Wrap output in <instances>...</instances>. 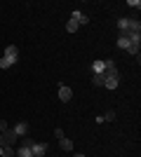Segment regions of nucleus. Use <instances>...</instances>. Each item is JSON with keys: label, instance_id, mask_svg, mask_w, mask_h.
Wrapping results in <instances>:
<instances>
[{"label": "nucleus", "instance_id": "2eb2a0df", "mask_svg": "<svg viewBox=\"0 0 141 157\" xmlns=\"http://www.w3.org/2000/svg\"><path fill=\"white\" fill-rule=\"evenodd\" d=\"M92 85L94 87H104V75H94L92 73Z\"/></svg>", "mask_w": 141, "mask_h": 157}, {"label": "nucleus", "instance_id": "9b49d317", "mask_svg": "<svg viewBox=\"0 0 141 157\" xmlns=\"http://www.w3.org/2000/svg\"><path fill=\"white\" fill-rule=\"evenodd\" d=\"M17 157H33V152H31V145H21L19 150H17Z\"/></svg>", "mask_w": 141, "mask_h": 157}, {"label": "nucleus", "instance_id": "f8f14e48", "mask_svg": "<svg viewBox=\"0 0 141 157\" xmlns=\"http://www.w3.org/2000/svg\"><path fill=\"white\" fill-rule=\"evenodd\" d=\"M129 45H132V42H129V40L125 38V35H120V38H118V47H120V49H125V52H127V49H129Z\"/></svg>", "mask_w": 141, "mask_h": 157}, {"label": "nucleus", "instance_id": "f257e3e1", "mask_svg": "<svg viewBox=\"0 0 141 157\" xmlns=\"http://www.w3.org/2000/svg\"><path fill=\"white\" fill-rule=\"evenodd\" d=\"M17 59H19V47L17 45H7L5 54H2V59H0V68H2V71L12 68V66L17 63Z\"/></svg>", "mask_w": 141, "mask_h": 157}, {"label": "nucleus", "instance_id": "0eeeda50", "mask_svg": "<svg viewBox=\"0 0 141 157\" xmlns=\"http://www.w3.org/2000/svg\"><path fill=\"white\" fill-rule=\"evenodd\" d=\"M118 82H120V78H104V87L106 89H118Z\"/></svg>", "mask_w": 141, "mask_h": 157}, {"label": "nucleus", "instance_id": "20e7f679", "mask_svg": "<svg viewBox=\"0 0 141 157\" xmlns=\"http://www.w3.org/2000/svg\"><path fill=\"white\" fill-rule=\"evenodd\" d=\"M31 152H33V157H42L47 152V143H31Z\"/></svg>", "mask_w": 141, "mask_h": 157}, {"label": "nucleus", "instance_id": "1a4fd4ad", "mask_svg": "<svg viewBox=\"0 0 141 157\" xmlns=\"http://www.w3.org/2000/svg\"><path fill=\"white\" fill-rule=\"evenodd\" d=\"M71 19H75L78 24H89V17H87V14H82V12H73V14H71Z\"/></svg>", "mask_w": 141, "mask_h": 157}, {"label": "nucleus", "instance_id": "a211bd4d", "mask_svg": "<svg viewBox=\"0 0 141 157\" xmlns=\"http://www.w3.org/2000/svg\"><path fill=\"white\" fill-rule=\"evenodd\" d=\"M5 129H7V122H5V120H0V134H2Z\"/></svg>", "mask_w": 141, "mask_h": 157}, {"label": "nucleus", "instance_id": "4468645a", "mask_svg": "<svg viewBox=\"0 0 141 157\" xmlns=\"http://www.w3.org/2000/svg\"><path fill=\"white\" fill-rule=\"evenodd\" d=\"M17 155V150H14V148H10V145H2V155L0 157H14Z\"/></svg>", "mask_w": 141, "mask_h": 157}, {"label": "nucleus", "instance_id": "39448f33", "mask_svg": "<svg viewBox=\"0 0 141 157\" xmlns=\"http://www.w3.org/2000/svg\"><path fill=\"white\" fill-rule=\"evenodd\" d=\"M59 98L64 101V103L71 101V98H73V89H71V87H59Z\"/></svg>", "mask_w": 141, "mask_h": 157}, {"label": "nucleus", "instance_id": "dca6fc26", "mask_svg": "<svg viewBox=\"0 0 141 157\" xmlns=\"http://www.w3.org/2000/svg\"><path fill=\"white\" fill-rule=\"evenodd\" d=\"M127 54H132V56H139V45H129Z\"/></svg>", "mask_w": 141, "mask_h": 157}, {"label": "nucleus", "instance_id": "6ab92c4d", "mask_svg": "<svg viewBox=\"0 0 141 157\" xmlns=\"http://www.w3.org/2000/svg\"><path fill=\"white\" fill-rule=\"evenodd\" d=\"M73 157H85V155H73Z\"/></svg>", "mask_w": 141, "mask_h": 157}, {"label": "nucleus", "instance_id": "f03ea898", "mask_svg": "<svg viewBox=\"0 0 141 157\" xmlns=\"http://www.w3.org/2000/svg\"><path fill=\"white\" fill-rule=\"evenodd\" d=\"M17 141H19V136H17V134H14V129H10V127L0 134V145H10V148H14V143H17Z\"/></svg>", "mask_w": 141, "mask_h": 157}, {"label": "nucleus", "instance_id": "ddd939ff", "mask_svg": "<svg viewBox=\"0 0 141 157\" xmlns=\"http://www.w3.org/2000/svg\"><path fill=\"white\" fill-rule=\"evenodd\" d=\"M78 28H80V24H78V21H75V19H68V24H66V31H68V33H75Z\"/></svg>", "mask_w": 141, "mask_h": 157}, {"label": "nucleus", "instance_id": "6e6552de", "mask_svg": "<svg viewBox=\"0 0 141 157\" xmlns=\"http://www.w3.org/2000/svg\"><path fill=\"white\" fill-rule=\"evenodd\" d=\"M59 145H61V150H66V152H71L73 150V141H71V138H59Z\"/></svg>", "mask_w": 141, "mask_h": 157}, {"label": "nucleus", "instance_id": "423d86ee", "mask_svg": "<svg viewBox=\"0 0 141 157\" xmlns=\"http://www.w3.org/2000/svg\"><path fill=\"white\" fill-rule=\"evenodd\" d=\"M104 71H106V63H104V61H94L92 63V73L94 75H104Z\"/></svg>", "mask_w": 141, "mask_h": 157}, {"label": "nucleus", "instance_id": "aec40b11", "mask_svg": "<svg viewBox=\"0 0 141 157\" xmlns=\"http://www.w3.org/2000/svg\"><path fill=\"white\" fill-rule=\"evenodd\" d=\"M0 155H2V145H0Z\"/></svg>", "mask_w": 141, "mask_h": 157}, {"label": "nucleus", "instance_id": "7ed1b4c3", "mask_svg": "<svg viewBox=\"0 0 141 157\" xmlns=\"http://www.w3.org/2000/svg\"><path fill=\"white\" fill-rule=\"evenodd\" d=\"M106 63V71H104V78H120V73H118V66H115L113 59H108L104 61Z\"/></svg>", "mask_w": 141, "mask_h": 157}, {"label": "nucleus", "instance_id": "9d476101", "mask_svg": "<svg viewBox=\"0 0 141 157\" xmlns=\"http://www.w3.org/2000/svg\"><path fill=\"white\" fill-rule=\"evenodd\" d=\"M26 131H28V124H26V122H19V124H14V134H17V136H24Z\"/></svg>", "mask_w": 141, "mask_h": 157}, {"label": "nucleus", "instance_id": "f3484780", "mask_svg": "<svg viewBox=\"0 0 141 157\" xmlns=\"http://www.w3.org/2000/svg\"><path fill=\"white\" fill-rule=\"evenodd\" d=\"M108 120H115V110H108L106 115H104V122H108Z\"/></svg>", "mask_w": 141, "mask_h": 157}]
</instances>
